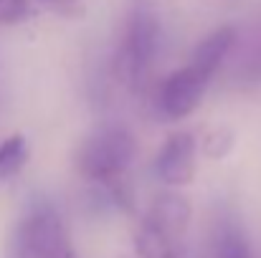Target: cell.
Listing matches in <instances>:
<instances>
[{
  "mask_svg": "<svg viewBox=\"0 0 261 258\" xmlns=\"http://www.w3.org/2000/svg\"><path fill=\"white\" fill-rule=\"evenodd\" d=\"M190 203L180 192L158 195L135 231L137 258H185Z\"/></svg>",
  "mask_w": 261,
  "mask_h": 258,
  "instance_id": "obj_1",
  "label": "cell"
},
{
  "mask_svg": "<svg viewBox=\"0 0 261 258\" xmlns=\"http://www.w3.org/2000/svg\"><path fill=\"white\" fill-rule=\"evenodd\" d=\"M160 46V23L150 5L137 3L127 18L122 31L117 53H114V76L117 81L129 89L140 91L147 84V76L155 66Z\"/></svg>",
  "mask_w": 261,
  "mask_h": 258,
  "instance_id": "obj_2",
  "label": "cell"
},
{
  "mask_svg": "<svg viewBox=\"0 0 261 258\" xmlns=\"http://www.w3.org/2000/svg\"><path fill=\"white\" fill-rule=\"evenodd\" d=\"M137 155V142L129 129L124 127H101L89 134L76 152V170L79 175L96 185H114L122 182L124 172L132 167Z\"/></svg>",
  "mask_w": 261,
  "mask_h": 258,
  "instance_id": "obj_3",
  "label": "cell"
},
{
  "mask_svg": "<svg viewBox=\"0 0 261 258\" xmlns=\"http://www.w3.org/2000/svg\"><path fill=\"white\" fill-rule=\"evenodd\" d=\"M8 258H79L61 213L51 203H36L20 218Z\"/></svg>",
  "mask_w": 261,
  "mask_h": 258,
  "instance_id": "obj_4",
  "label": "cell"
},
{
  "mask_svg": "<svg viewBox=\"0 0 261 258\" xmlns=\"http://www.w3.org/2000/svg\"><path fill=\"white\" fill-rule=\"evenodd\" d=\"M208 84H211V79L198 74L190 64L173 71L158 89V106H160L163 117H168V119L190 117L200 106Z\"/></svg>",
  "mask_w": 261,
  "mask_h": 258,
  "instance_id": "obj_5",
  "label": "cell"
},
{
  "mask_svg": "<svg viewBox=\"0 0 261 258\" xmlns=\"http://www.w3.org/2000/svg\"><path fill=\"white\" fill-rule=\"evenodd\" d=\"M198 170V145L188 132L173 134L155 157V172L168 187L190 185Z\"/></svg>",
  "mask_w": 261,
  "mask_h": 258,
  "instance_id": "obj_6",
  "label": "cell"
},
{
  "mask_svg": "<svg viewBox=\"0 0 261 258\" xmlns=\"http://www.w3.org/2000/svg\"><path fill=\"white\" fill-rule=\"evenodd\" d=\"M233 46H236V28L233 25H221V28H216L211 36H205L195 46L190 66L198 74H203L205 79H213L216 71L228 59V53L233 51Z\"/></svg>",
  "mask_w": 261,
  "mask_h": 258,
  "instance_id": "obj_7",
  "label": "cell"
},
{
  "mask_svg": "<svg viewBox=\"0 0 261 258\" xmlns=\"http://www.w3.org/2000/svg\"><path fill=\"white\" fill-rule=\"evenodd\" d=\"M211 258H254L249 236L244 228L223 218L211 233Z\"/></svg>",
  "mask_w": 261,
  "mask_h": 258,
  "instance_id": "obj_8",
  "label": "cell"
},
{
  "mask_svg": "<svg viewBox=\"0 0 261 258\" xmlns=\"http://www.w3.org/2000/svg\"><path fill=\"white\" fill-rule=\"evenodd\" d=\"M28 162V142L23 134H10L0 142V177H13Z\"/></svg>",
  "mask_w": 261,
  "mask_h": 258,
  "instance_id": "obj_9",
  "label": "cell"
},
{
  "mask_svg": "<svg viewBox=\"0 0 261 258\" xmlns=\"http://www.w3.org/2000/svg\"><path fill=\"white\" fill-rule=\"evenodd\" d=\"M233 147V134L228 129H213L205 142H203V152L211 157V160H223Z\"/></svg>",
  "mask_w": 261,
  "mask_h": 258,
  "instance_id": "obj_10",
  "label": "cell"
},
{
  "mask_svg": "<svg viewBox=\"0 0 261 258\" xmlns=\"http://www.w3.org/2000/svg\"><path fill=\"white\" fill-rule=\"evenodd\" d=\"M31 15L28 0H0V25H18Z\"/></svg>",
  "mask_w": 261,
  "mask_h": 258,
  "instance_id": "obj_11",
  "label": "cell"
},
{
  "mask_svg": "<svg viewBox=\"0 0 261 258\" xmlns=\"http://www.w3.org/2000/svg\"><path fill=\"white\" fill-rule=\"evenodd\" d=\"M43 5H48L51 10L61 13V15H71V13H79L82 8V0H41Z\"/></svg>",
  "mask_w": 261,
  "mask_h": 258,
  "instance_id": "obj_12",
  "label": "cell"
},
{
  "mask_svg": "<svg viewBox=\"0 0 261 258\" xmlns=\"http://www.w3.org/2000/svg\"><path fill=\"white\" fill-rule=\"evenodd\" d=\"M185 258H193V256H185Z\"/></svg>",
  "mask_w": 261,
  "mask_h": 258,
  "instance_id": "obj_13",
  "label": "cell"
}]
</instances>
